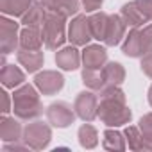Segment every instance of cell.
I'll list each match as a JSON object with an SVG mask.
<instances>
[{
	"instance_id": "33",
	"label": "cell",
	"mask_w": 152,
	"mask_h": 152,
	"mask_svg": "<svg viewBox=\"0 0 152 152\" xmlns=\"http://www.w3.org/2000/svg\"><path fill=\"white\" fill-rule=\"evenodd\" d=\"M0 95H2V100H4L2 113H4V115H9V111H13V107H11V100H13V97H9V93H7V91H2Z\"/></svg>"
},
{
	"instance_id": "4",
	"label": "cell",
	"mask_w": 152,
	"mask_h": 152,
	"mask_svg": "<svg viewBox=\"0 0 152 152\" xmlns=\"http://www.w3.org/2000/svg\"><path fill=\"white\" fill-rule=\"evenodd\" d=\"M50 140H52V129L45 122L36 120V122H31L23 127V140L22 141L32 150L47 148Z\"/></svg>"
},
{
	"instance_id": "28",
	"label": "cell",
	"mask_w": 152,
	"mask_h": 152,
	"mask_svg": "<svg viewBox=\"0 0 152 152\" xmlns=\"http://www.w3.org/2000/svg\"><path fill=\"white\" fill-rule=\"evenodd\" d=\"M124 134H125V140H127L129 148L134 150V152H140L141 150V131H140V127L127 125L124 129Z\"/></svg>"
},
{
	"instance_id": "1",
	"label": "cell",
	"mask_w": 152,
	"mask_h": 152,
	"mask_svg": "<svg viewBox=\"0 0 152 152\" xmlns=\"http://www.w3.org/2000/svg\"><path fill=\"white\" fill-rule=\"evenodd\" d=\"M99 118L106 127H122L131 122L132 111L125 102V93L120 86H107L100 91Z\"/></svg>"
},
{
	"instance_id": "23",
	"label": "cell",
	"mask_w": 152,
	"mask_h": 152,
	"mask_svg": "<svg viewBox=\"0 0 152 152\" xmlns=\"http://www.w3.org/2000/svg\"><path fill=\"white\" fill-rule=\"evenodd\" d=\"M34 0H0V11L6 16H23Z\"/></svg>"
},
{
	"instance_id": "18",
	"label": "cell",
	"mask_w": 152,
	"mask_h": 152,
	"mask_svg": "<svg viewBox=\"0 0 152 152\" xmlns=\"http://www.w3.org/2000/svg\"><path fill=\"white\" fill-rule=\"evenodd\" d=\"M122 52L127 57H143V50H141V31L140 29L131 27V31L124 38Z\"/></svg>"
},
{
	"instance_id": "17",
	"label": "cell",
	"mask_w": 152,
	"mask_h": 152,
	"mask_svg": "<svg viewBox=\"0 0 152 152\" xmlns=\"http://www.w3.org/2000/svg\"><path fill=\"white\" fill-rule=\"evenodd\" d=\"M43 41V31L39 27H23L20 31V48L25 50H39Z\"/></svg>"
},
{
	"instance_id": "24",
	"label": "cell",
	"mask_w": 152,
	"mask_h": 152,
	"mask_svg": "<svg viewBox=\"0 0 152 152\" xmlns=\"http://www.w3.org/2000/svg\"><path fill=\"white\" fill-rule=\"evenodd\" d=\"M88 20H90V29H91L93 39L104 41L106 31H107L109 15H107V13H104V11H95L93 15H90V16H88Z\"/></svg>"
},
{
	"instance_id": "11",
	"label": "cell",
	"mask_w": 152,
	"mask_h": 152,
	"mask_svg": "<svg viewBox=\"0 0 152 152\" xmlns=\"http://www.w3.org/2000/svg\"><path fill=\"white\" fill-rule=\"evenodd\" d=\"M125 31H127V23L124 22V18L120 15H109V22H107V31L104 36V45L106 47H116L120 45V41L125 38Z\"/></svg>"
},
{
	"instance_id": "10",
	"label": "cell",
	"mask_w": 152,
	"mask_h": 152,
	"mask_svg": "<svg viewBox=\"0 0 152 152\" xmlns=\"http://www.w3.org/2000/svg\"><path fill=\"white\" fill-rule=\"evenodd\" d=\"M20 118L16 116H7L4 115L0 120V140L4 143H15L23 140V127L18 122Z\"/></svg>"
},
{
	"instance_id": "8",
	"label": "cell",
	"mask_w": 152,
	"mask_h": 152,
	"mask_svg": "<svg viewBox=\"0 0 152 152\" xmlns=\"http://www.w3.org/2000/svg\"><path fill=\"white\" fill-rule=\"evenodd\" d=\"M73 109H75V115L83 122H93L95 118H99V99H97V95L91 90L81 91L75 97Z\"/></svg>"
},
{
	"instance_id": "34",
	"label": "cell",
	"mask_w": 152,
	"mask_h": 152,
	"mask_svg": "<svg viewBox=\"0 0 152 152\" xmlns=\"http://www.w3.org/2000/svg\"><path fill=\"white\" fill-rule=\"evenodd\" d=\"M147 99H148V104H150V107H152V86L148 88V95H147Z\"/></svg>"
},
{
	"instance_id": "9",
	"label": "cell",
	"mask_w": 152,
	"mask_h": 152,
	"mask_svg": "<svg viewBox=\"0 0 152 152\" xmlns=\"http://www.w3.org/2000/svg\"><path fill=\"white\" fill-rule=\"evenodd\" d=\"M34 86L39 90L41 95H56L64 86V77L56 70H43L38 72L34 77Z\"/></svg>"
},
{
	"instance_id": "19",
	"label": "cell",
	"mask_w": 152,
	"mask_h": 152,
	"mask_svg": "<svg viewBox=\"0 0 152 152\" xmlns=\"http://www.w3.org/2000/svg\"><path fill=\"white\" fill-rule=\"evenodd\" d=\"M125 143H127L125 134L120 132V131H116L115 127L106 129L104 134H102V147H104V150H109V152H122V150H125V147H127Z\"/></svg>"
},
{
	"instance_id": "7",
	"label": "cell",
	"mask_w": 152,
	"mask_h": 152,
	"mask_svg": "<svg viewBox=\"0 0 152 152\" xmlns=\"http://www.w3.org/2000/svg\"><path fill=\"white\" fill-rule=\"evenodd\" d=\"M75 109H72V106L68 102H52L47 107V120L52 127L57 129H66L75 122Z\"/></svg>"
},
{
	"instance_id": "3",
	"label": "cell",
	"mask_w": 152,
	"mask_h": 152,
	"mask_svg": "<svg viewBox=\"0 0 152 152\" xmlns=\"http://www.w3.org/2000/svg\"><path fill=\"white\" fill-rule=\"evenodd\" d=\"M68 39L66 34V18L57 13H47L43 23V41L48 50H57Z\"/></svg>"
},
{
	"instance_id": "27",
	"label": "cell",
	"mask_w": 152,
	"mask_h": 152,
	"mask_svg": "<svg viewBox=\"0 0 152 152\" xmlns=\"http://www.w3.org/2000/svg\"><path fill=\"white\" fill-rule=\"evenodd\" d=\"M138 127L141 131V150L152 152V113H147L140 118Z\"/></svg>"
},
{
	"instance_id": "5",
	"label": "cell",
	"mask_w": 152,
	"mask_h": 152,
	"mask_svg": "<svg viewBox=\"0 0 152 152\" xmlns=\"http://www.w3.org/2000/svg\"><path fill=\"white\" fill-rule=\"evenodd\" d=\"M20 47V23L9 20L6 15L0 18V50L4 56L16 52Z\"/></svg>"
},
{
	"instance_id": "31",
	"label": "cell",
	"mask_w": 152,
	"mask_h": 152,
	"mask_svg": "<svg viewBox=\"0 0 152 152\" xmlns=\"http://www.w3.org/2000/svg\"><path fill=\"white\" fill-rule=\"evenodd\" d=\"M104 4V0H81V6L86 13H95L102 7Z\"/></svg>"
},
{
	"instance_id": "26",
	"label": "cell",
	"mask_w": 152,
	"mask_h": 152,
	"mask_svg": "<svg viewBox=\"0 0 152 152\" xmlns=\"http://www.w3.org/2000/svg\"><path fill=\"white\" fill-rule=\"evenodd\" d=\"M77 138H79V143H81L83 148L91 150V148H95V147L99 145V132H97V129H95L90 122H86V124H83V125L79 127Z\"/></svg>"
},
{
	"instance_id": "12",
	"label": "cell",
	"mask_w": 152,
	"mask_h": 152,
	"mask_svg": "<svg viewBox=\"0 0 152 152\" xmlns=\"http://www.w3.org/2000/svg\"><path fill=\"white\" fill-rule=\"evenodd\" d=\"M81 61H83V54L75 48V45H70V47H63L56 52V64L61 68V70H66V72H73L81 66Z\"/></svg>"
},
{
	"instance_id": "16",
	"label": "cell",
	"mask_w": 152,
	"mask_h": 152,
	"mask_svg": "<svg viewBox=\"0 0 152 152\" xmlns=\"http://www.w3.org/2000/svg\"><path fill=\"white\" fill-rule=\"evenodd\" d=\"M0 83L4 84V88H9V90H16L18 86H22L25 83V73L15 66V64H4L2 70H0Z\"/></svg>"
},
{
	"instance_id": "30",
	"label": "cell",
	"mask_w": 152,
	"mask_h": 152,
	"mask_svg": "<svg viewBox=\"0 0 152 152\" xmlns=\"http://www.w3.org/2000/svg\"><path fill=\"white\" fill-rule=\"evenodd\" d=\"M134 4L145 15V18L148 22H152V0H134Z\"/></svg>"
},
{
	"instance_id": "25",
	"label": "cell",
	"mask_w": 152,
	"mask_h": 152,
	"mask_svg": "<svg viewBox=\"0 0 152 152\" xmlns=\"http://www.w3.org/2000/svg\"><path fill=\"white\" fill-rule=\"evenodd\" d=\"M83 83L88 90L91 91H102L106 88V81H104V75H102V70H93V68H83Z\"/></svg>"
},
{
	"instance_id": "2",
	"label": "cell",
	"mask_w": 152,
	"mask_h": 152,
	"mask_svg": "<svg viewBox=\"0 0 152 152\" xmlns=\"http://www.w3.org/2000/svg\"><path fill=\"white\" fill-rule=\"evenodd\" d=\"M39 90L23 83L13 93V113L20 120H34L43 115V104L39 100Z\"/></svg>"
},
{
	"instance_id": "15",
	"label": "cell",
	"mask_w": 152,
	"mask_h": 152,
	"mask_svg": "<svg viewBox=\"0 0 152 152\" xmlns=\"http://www.w3.org/2000/svg\"><path fill=\"white\" fill-rule=\"evenodd\" d=\"M16 59L18 63L29 72V73H36L43 63H45V56L41 50H25V48H18L16 50Z\"/></svg>"
},
{
	"instance_id": "29",
	"label": "cell",
	"mask_w": 152,
	"mask_h": 152,
	"mask_svg": "<svg viewBox=\"0 0 152 152\" xmlns=\"http://www.w3.org/2000/svg\"><path fill=\"white\" fill-rule=\"evenodd\" d=\"M141 50L145 54H152V23L141 29Z\"/></svg>"
},
{
	"instance_id": "21",
	"label": "cell",
	"mask_w": 152,
	"mask_h": 152,
	"mask_svg": "<svg viewBox=\"0 0 152 152\" xmlns=\"http://www.w3.org/2000/svg\"><path fill=\"white\" fill-rule=\"evenodd\" d=\"M102 75H104V81H106V88L107 86H120L125 81V68L120 63L111 61V63L104 64Z\"/></svg>"
},
{
	"instance_id": "6",
	"label": "cell",
	"mask_w": 152,
	"mask_h": 152,
	"mask_svg": "<svg viewBox=\"0 0 152 152\" xmlns=\"http://www.w3.org/2000/svg\"><path fill=\"white\" fill-rule=\"evenodd\" d=\"M93 39L90 20L86 15H75L68 25V41L75 47H86Z\"/></svg>"
},
{
	"instance_id": "22",
	"label": "cell",
	"mask_w": 152,
	"mask_h": 152,
	"mask_svg": "<svg viewBox=\"0 0 152 152\" xmlns=\"http://www.w3.org/2000/svg\"><path fill=\"white\" fill-rule=\"evenodd\" d=\"M120 16L124 18V22L127 23V27H136V29H140L143 23L148 22V20L145 18V15L138 9V6H136L134 2L124 4L122 9H120Z\"/></svg>"
},
{
	"instance_id": "20",
	"label": "cell",
	"mask_w": 152,
	"mask_h": 152,
	"mask_svg": "<svg viewBox=\"0 0 152 152\" xmlns=\"http://www.w3.org/2000/svg\"><path fill=\"white\" fill-rule=\"evenodd\" d=\"M47 9H45V6L39 2H32V6L27 9V13L22 16V23L25 25V27H43V23H45V18H47Z\"/></svg>"
},
{
	"instance_id": "13",
	"label": "cell",
	"mask_w": 152,
	"mask_h": 152,
	"mask_svg": "<svg viewBox=\"0 0 152 152\" xmlns=\"http://www.w3.org/2000/svg\"><path fill=\"white\" fill-rule=\"evenodd\" d=\"M107 63V50L102 45H86L83 50V64L84 68L102 70Z\"/></svg>"
},
{
	"instance_id": "14",
	"label": "cell",
	"mask_w": 152,
	"mask_h": 152,
	"mask_svg": "<svg viewBox=\"0 0 152 152\" xmlns=\"http://www.w3.org/2000/svg\"><path fill=\"white\" fill-rule=\"evenodd\" d=\"M47 11L57 13L64 18L75 16L81 9V0H39Z\"/></svg>"
},
{
	"instance_id": "32",
	"label": "cell",
	"mask_w": 152,
	"mask_h": 152,
	"mask_svg": "<svg viewBox=\"0 0 152 152\" xmlns=\"http://www.w3.org/2000/svg\"><path fill=\"white\" fill-rule=\"evenodd\" d=\"M140 68H141V72L147 75V77L152 79V54H145V56L141 57Z\"/></svg>"
}]
</instances>
